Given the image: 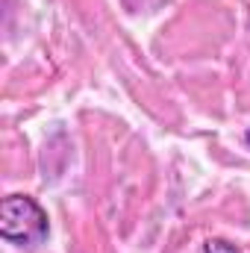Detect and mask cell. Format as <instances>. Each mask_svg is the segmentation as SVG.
Returning a JSON list of instances; mask_svg holds the SVG:
<instances>
[{"instance_id": "obj_1", "label": "cell", "mask_w": 250, "mask_h": 253, "mask_svg": "<svg viewBox=\"0 0 250 253\" xmlns=\"http://www.w3.org/2000/svg\"><path fill=\"white\" fill-rule=\"evenodd\" d=\"M50 221L47 212L30 194H9L0 203V236L15 248H36L47 239Z\"/></svg>"}, {"instance_id": "obj_2", "label": "cell", "mask_w": 250, "mask_h": 253, "mask_svg": "<svg viewBox=\"0 0 250 253\" xmlns=\"http://www.w3.org/2000/svg\"><path fill=\"white\" fill-rule=\"evenodd\" d=\"M203 253H245L239 245L227 242V239H206L203 242Z\"/></svg>"}, {"instance_id": "obj_3", "label": "cell", "mask_w": 250, "mask_h": 253, "mask_svg": "<svg viewBox=\"0 0 250 253\" xmlns=\"http://www.w3.org/2000/svg\"><path fill=\"white\" fill-rule=\"evenodd\" d=\"M245 141H248V147H250V126H248V132H245Z\"/></svg>"}]
</instances>
